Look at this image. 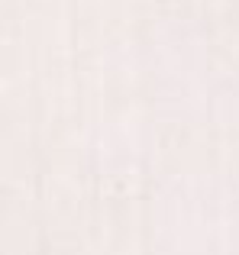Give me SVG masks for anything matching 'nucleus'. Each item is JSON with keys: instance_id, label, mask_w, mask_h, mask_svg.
Masks as SVG:
<instances>
[]
</instances>
